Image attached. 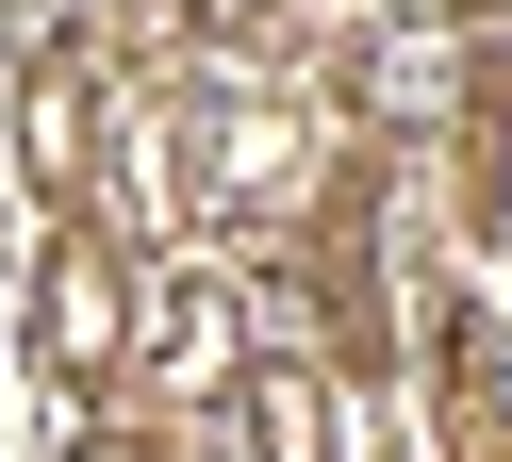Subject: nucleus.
Here are the masks:
<instances>
[{
	"label": "nucleus",
	"instance_id": "nucleus-1",
	"mask_svg": "<svg viewBox=\"0 0 512 462\" xmlns=\"http://www.w3.org/2000/svg\"><path fill=\"white\" fill-rule=\"evenodd\" d=\"M17 149H34V198H83V182H100V66H83V33L34 50V83H17Z\"/></svg>",
	"mask_w": 512,
	"mask_h": 462
},
{
	"label": "nucleus",
	"instance_id": "nucleus-2",
	"mask_svg": "<svg viewBox=\"0 0 512 462\" xmlns=\"http://www.w3.org/2000/svg\"><path fill=\"white\" fill-rule=\"evenodd\" d=\"M34 347L50 363H67V380H100V363L116 347H133V281H116V248H100V231H67V248H50V281H34Z\"/></svg>",
	"mask_w": 512,
	"mask_h": 462
},
{
	"label": "nucleus",
	"instance_id": "nucleus-3",
	"mask_svg": "<svg viewBox=\"0 0 512 462\" xmlns=\"http://www.w3.org/2000/svg\"><path fill=\"white\" fill-rule=\"evenodd\" d=\"M248 462H347L331 380H314V363H265V380H248Z\"/></svg>",
	"mask_w": 512,
	"mask_h": 462
},
{
	"label": "nucleus",
	"instance_id": "nucleus-4",
	"mask_svg": "<svg viewBox=\"0 0 512 462\" xmlns=\"http://www.w3.org/2000/svg\"><path fill=\"white\" fill-rule=\"evenodd\" d=\"M83 462H133V446H83Z\"/></svg>",
	"mask_w": 512,
	"mask_h": 462
}]
</instances>
